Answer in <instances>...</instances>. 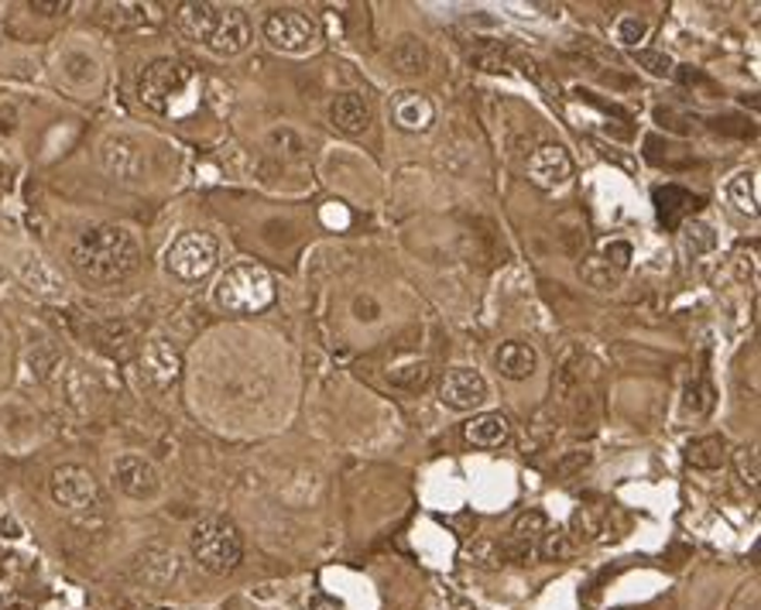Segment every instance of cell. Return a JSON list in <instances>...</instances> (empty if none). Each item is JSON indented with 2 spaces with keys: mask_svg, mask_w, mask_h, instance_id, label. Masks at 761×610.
Instances as JSON below:
<instances>
[{
  "mask_svg": "<svg viewBox=\"0 0 761 610\" xmlns=\"http://www.w3.org/2000/svg\"><path fill=\"white\" fill-rule=\"evenodd\" d=\"M467 443L477 449H502L511 440V422L502 416V411H481L464 425Z\"/></svg>",
  "mask_w": 761,
  "mask_h": 610,
  "instance_id": "cell-17",
  "label": "cell"
},
{
  "mask_svg": "<svg viewBox=\"0 0 761 610\" xmlns=\"http://www.w3.org/2000/svg\"><path fill=\"white\" fill-rule=\"evenodd\" d=\"M651 200H656V213H659V224L665 230H680L683 220L700 206V195H693L689 189L683 186H659L656 192H651Z\"/></svg>",
  "mask_w": 761,
  "mask_h": 610,
  "instance_id": "cell-15",
  "label": "cell"
},
{
  "mask_svg": "<svg viewBox=\"0 0 761 610\" xmlns=\"http://www.w3.org/2000/svg\"><path fill=\"white\" fill-rule=\"evenodd\" d=\"M251 46V21L241 8H224L216 17V28L206 41V49L216 55H241Z\"/></svg>",
  "mask_w": 761,
  "mask_h": 610,
  "instance_id": "cell-12",
  "label": "cell"
},
{
  "mask_svg": "<svg viewBox=\"0 0 761 610\" xmlns=\"http://www.w3.org/2000/svg\"><path fill=\"white\" fill-rule=\"evenodd\" d=\"M426 381H429V367L426 364H408V367H398L395 374H391V384L408 387V391H419Z\"/></svg>",
  "mask_w": 761,
  "mask_h": 610,
  "instance_id": "cell-29",
  "label": "cell"
},
{
  "mask_svg": "<svg viewBox=\"0 0 761 610\" xmlns=\"http://www.w3.org/2000/svg\"><path fill=\"white\" fill-rule=\"evenodd\" d=\"M49 491H52L55 505L65 511H97L100 508V484L86 467H76V463L55 467Z\"/></svg>",
  "mask_w": 761,
  "mask_h": 610,
  "instance_id": "cell-7",
  "label": "cell"
},
{
  "mask_svg": "<svg viewBox=\"0 0 761 610\" xmlns=\"http://www.w3.org/2000/svg\"><path fill=\"white\" fill-rule=\"evenodd\" d=\"M192 76H195L192 65L182 62V59H155L138 79V100L148 106V111L168 114L172 103L186 93V86L192 82Z\"/></svg>",
  "mask_w": 761,
  "mask_h": 610,
  "instance_id": "cell-5",
  "label": "cell"
},
{
  "mask_svg": "<svg viewBox=\"0 0 761 610\" xmlns=\"http://www.w3.org/2000/svg\"><path fill=\"white\" fill-rule=\"evenodd\" d=\"M114 484L121 494L135 497V500H151L162 494V473L158 467L144 460V456L124 453L114 460Z\"/></svg>",
  "mask_w": 761,
  "mask_h": 610,
  "instance_id": "cell-9",
  "label": "cell"
},
{
  "mask_svg": "<svg viewBox=\"0 0 761 610\" xmlns=\"http://www.w3.org/2000/svg\"><path fill=\"white\" fill-rule=\"evenodd\" d=\"M734 463H737V473H741V481L758 487V449L754 446H741L734 453Z\"/></svg>",
  "mask_w": 761,
  "mask_h": 610,
  "instance_id": "cell-30",
  "label": "cell"
},
{
  "mask_svg": "<svg viewBox=\"0 0 761 610\" xmlns=\"http://www.w3.org/2000/svg\"><path fill=\"white\" fill-rule=\"evenodd\" d=\"M100 162H103L106 171H111V176L127 182L141 171V148L135 141H127V138H106L100 144Z\"/></svg>",
  "mask_w": 761,
  "mask_h": 610,
  "instance_id": "cell-18",
  "label": "cell"
},
{
  "mask_svg": "<svg viewBox=\"0 0 761 610\" xmlns=\"http://www.w3.org/2000/svg\"><path fill=\"white\" fill-rule=\"evenodd\" d=\"M604 257H607V265H614V268H627V260H632V244L614 241L611 247L604 251Z\"/></svg>",
  "mask_w": 761,
  "mask_h": 610,
  "instance_id": "cell-32",
  "label": "cell"
},
{
  "mask_svg": "<svg viewBox=\"0 0 761 610\" xmlns=\"http://www.w3.org/2000/svg\"><path fill=\"white\" fill-rule=\"evenodd\" d=\"M635 62L642 65V69L648 76H656V79H665L676 73V62H672L669 52H656V49H635Z\"/></svg>",
  "mask_w": 761,
  "mask_h": 610,
  "instance_id": "cell-26",
  "label": "cell"
},
{
  "mask_svg": "<svg viewBox=\"0 0 761 610\" xmlns=\"http://www.w3.org/2000/svg\"><path fill=\"white\" fill-rule=\"evenodd\" d=\"M330 120H333V127L340 130V135L357 138V135H367V130H371L375 106H371V100L360 97V93H340L330 103Z\"/></svg>",
  "mask_w": 761,
  "mask_h": 610,
  "instance_id": "cell-13",
  "label": "cell"
},
{
  "mask_svg": "<svg viewBox=\"0 0 761 610\" xmlns=\"http://www.w3.org/2000/svg\"><path fill=\"white\" fill-rule=\"evenodd\" d=\"M727 460V446L721 435H700V440L686 443V463L697 470H716Z\"/></svg>",
  "mask_w": 761,
  "mask_h": 610,
  "instance_id": "cell-21",
  "label": "cell"
},
{
  "mask_svg": "<svg viewBox=\"0 0 761 610\" xmlns=\"http://www.w3.org/2000/svg\"><path fill=\"white\" fill-rule=\"evenodd\" d=\"M614 38L621 41L624 49H638V41H645V38H648V21H645V17H638V14H624V17H618Z\"/></svg>",
  "mask_w": 761,
  "mask_h": 610,
  "instance_id": "cell-25",
  "label": "cell"
},
{
  "mask_svg": "<svg viewBox=\"0 0 761 610\" xmlns=\"http://www.w3.org/2000/svg\"><path fill=\"white\" fill-rule=\"evenodd\" d=\"M391 120H395L402 130H408V135H426L432 120H436V106H432V100L426 93L405 90L395 97V103H391Z\"/></svg>",
  "mask_w": 761,
  "mask_h": 610,
  "instance_id": "cell-14",
  "label": "cell"
},
{
  "mask_svg": "<svg viewBox=\"0 0 761 610\" xmlns=\"http://www.w3.org/2000/svg\"><path fill=\"white\" fill-rule=\"evenodd\" d=\"M31 11H41V14H62V11H69V4H65V0H59V4H46V0H31Z\"/></svg>",
  "mask_w": 761,
  "mask_h": 610,
  "instance_id": "cell-36",
  "label": "cell"
},
{
  "mask_svg": "<svg viewBox=\"0 0 761 610\" xmlns=\"http://www.w3.org/2000/svg\"><path fill=\"white\" fill-rule=\"evenodd\" d=\"M216 265H220V241L206 230H186L165 251V268L179 281H203Z\"/></svg>",
  "mask_w": 761,
  "mask_h": 610,
  "instance_id": "cell-4",
  "label": "cell"
},
{
  "mask_svg": "<svg viewBox=\"0 0 761 610\" xmlns=\"http://www.w3.org/2000/svg\"><path fill=\"white\" fill-rule=\"evenodd\" d=\"M529 179L538 186V189H562L570 179H573V158H570V151L562 148V144H538L532 151V158H529Z\"/></svg>",
  "mask_w": 761,
  "mask_h": 610,
  "instance_id": "cell-11",
  "label": "cell"
},
{
  "mask_svg": "<svg viewBox=\"0 0 761 610\" xmlns=\"http://www.w3.org/2000/svg\"><path fill=\"white\" fill-rule=\"evenodd\" d=\"M491 395V387L484 381L481 370L473 367H453L440 381V402L453 411H473L481 408Z\"/></svg>",
  "mask_w": 761,
  "mask_h": 610,
  "instance_id": "cell-8",
  "label": "cell"
},
{
  "mask_svg": "<svg viewBox=\"0 0 761 610\" xmlns=\"http://www.w3.org/2000/svg\"><path fill=\"white\" fill-rule=\"evenodd\" d=\"M388 62H391V69L402 73V76H426L429 73V49H426L422 38L405 35V38L395 41V49H391Z\"/></svg>",
  "mask_w": 761,
  "mask_h": 610,
  "instance_id": "cell-19",
  "label": "cell"
},
{
  "mask_svg": "<svg viewBox=\"0 0 761 610\" xmlns=\"http://www.w3.org/2000/svg\"><path fill=\"white\" fill-rule=\"evenodd\" d=\"M494 364H497V370H502V378L529 381L535 374V367H538V354H535V346L525 343V340H508V343L497 346Z\"/></svg>",
  "mask_w": 761,
  "mask_h": 610,
  "instance_id": "cell-16",
  "label": "cell"
},
{
  "mask_svg": "<svg viewBox=\"0 0 761 610\" xmlns=\"http://www.w3.org/2000/svg\"><path fill=\"white\" fill-rule=\"evenodd\" d=\"M710 408H713V387L707 381H693L683 391V411L693 419H700V416H707Z\"/></svg>",
  "mask_w": 761,
  "mask_h": 610,
  "instance_id": "cell-24",
  "label": "cell"
},
{
  "mask_svg": "<svg viewBox=\"0 0 761 610\" xmlns=\"http://www.w3.org/2000/svg\"><path fill=\"white\" fill-rule=\"evenodd\" d=\"M586 463H591V456H586V453H573L570 460H562V463L556 467V473H559V476H567V473H573V470H583Z\"/></svg>",
  "mask_w": 761,
  "mask_h": 610,
  "instance_id": "cell-34",
  "label": "cell"
},
{
  "mask_svg": "<svg viewBox=\"0 0 761 610\" xmlns=\"http://www.w3.org/2000/svg\"><path fill=\"white\" fill-rule=\"evenodd\" d=\"M0 610H8V600H4V594H0Z\"/></svg>",
  "mask_w": 761,
  "mask_h": 610,
  "instance_id": "cell-37",
  "label": "cell"
},
{
  "mask_svg": "<svg viewBox=\"0 0 761 610\" xmlns=\"http://www.w3.org/2000/svg\"><path fill=\"white\" fill-rule=\"evenodd\" d=\"M265 38L278 52L289 55H306L319 46V25L302 11L278 8L265 17Z\"/></svg>",
  "mask_w": 761,
  "mask_h": 610,
  "instance_id": "cell-6",
  "label": "cell"
},
{
  "mask_svg": "<svg viewBox=\"0 0 761 610\" xmlns=\"http://www.w3.org/2000/svg\"><path fill=\"white\" fill-rule=\"evenodd\" d=\"M309 610H343V603L337 597H326V594H316L309 600Z\"/></svg>",
  "mask_w": 761,
  "mask_h": 610,
  "instance_id": "cell-35",
  "label": "cell"
},
{
  "mask_svg": "<svg viewBox=\"0 0 761 610\" xmlns=\"http://www.w3.org/2000/svg\"><path fill=\"white\" fill-rule=\"evenodd\" d=\"M189 552L213 576L233 573L244 559V538L230 518H203L189 535Z\"/></svg>",
  "mask_w": 761,
  "mask_h": 610,
  "instance_id": "cell-2",
  "label": "cell"
},
{
  "mask_svg": "<svg viewBox=\"0 0 761 610\" xmlns=\"http://www.w3.org/2000/svg\"><path fill=\"white\" fill-rule=\"evenodd\" d=\"M716 247V237H713V230L707 227V224H686V251L693 254V257H700V254H707V251H713Z\"/></svg>",
  "mask_w": 761,
  "mask_h": 610,
  "instance_id": "cell-28",
  "label": "cell"
},
{
  "mask_svg": "<svg viewBox=\"0 0 761 610\" xmlns=\"http://www.w3.org/2000/svg\"><path fill=\"white\" fill-rule=\"evenodd\" d=\"M130 346H135V333L127 330V326H117V322H106L100 330V351L114 354V357H127Z\"/></svg>",
  "mask_w": 761,
  "mask_h": 610,
  "instance_id": "cell-23",
  "label": "cell"
},
{
  "mask_svg": "<svg viewBox=\"0 0 761 610\" xmlns=\"http://www.w3.org/2000/svg\"><path fill=\"white\" fill-rule=\"evenodd\" d=\"M562 556H570L567 532H549L546 538H542V559H562Z\"/></svg>",
  "mask_w": 761,
  "mask_h": 610,
  "instance_id": "cell-31",
  "label": "cell"
},
{
  "mask_svg": "<svg viewBox=\"0 0 761 610\" xmlns=\"http://www.w3.org/2000/svg\"><path fill=\"white\" fill-rule=\"evenodd\" d=\"M275 302V278L254 265V260H241L230 265L224 278L216 281V305L227 313H261Z\"/></svg>",
  "mask_w": 761,
  "mask_h": 610,
  "instance_id": "cell-3",
  "label": "cell"
},
{
  "mask_svg": "<svg viewBox=\"0 0 761 610\" xmlns=\"http://www.w3.org/2000/svg\"><path fill=\"white\" fill-rule=\"evenodd\" d=\"M354 313H357V319H364V322H375V319L381 316V309H378L375 298H354Z\"/></svg>",
  "mask_w": 761,
  "mask_h": 610,
  "instance_id": "cell-33",
  "label": "cell"
},
{
  "mask_svg": "<svg viewBox=\"0 0 761 610\" xmlns=\"http://www.w3.org/2000/svg\"><path fill=\"white\" fill-rule=\"evenodd\" d=\"M73 265L83 278L97 285H114L127 275H135L141 265V244L138 237L121 224H100L79 233L73 244Z\"/></svg>",
  "mask_w": 761,
  "mask_h": 610,
  "instance_id": "cell-1",
  "label": "cell"
},
{
  "mask_svg": "<svg viewBox=\"0 0 761 610\" xmlns=\"http://www.w3.org/2000/svg\"><path fill=\"white\" fill-rule=\"evenodd\" d=\"M727 200L737 213L758 216V171H737L727 186Z\"/></svg>",
  "mask_w": 761,
  "mask_h": 610,
  "instance_id": "cell-22",
  "label": "cell"
},
{
  "mask_svg": "<svg viewBox=\"0 0 761 610\" xmlns=\"http://www.w3.org/2000/svg\"><path fill=\"white\" fill-rule=\"evenodd\" d=\"M144 367H148V374L155 378L158 384H172L179 378V357L176 351H172L168 343L155 340V343H148L144 346Z\"/></svg>",
  "mask_w": 761,
  "mask_h": 610,
  "instance_id": "cell-20",
  "label": "cell"
},
{
  "mask_svg": "<svg viewBox=\"0 0 761 610\" xmlns=\"http://www.w3.org/2000/svg\"><path fill=\"white\" fill-rule=\"evenodd\" d=\"M546 535V514L542 511H525V514H518L515 521V529H511V538L521 542V546H529V542L542 538Z\"/></svg>",
  "mask_w": 761,
  "mask_h": 610,
  "instance_id": "cell-27",
  "label": "cell"
},
{
  "mask_svg": "<svg viewBox=\"0 0 761 610\" xmlns=\"http://www.w3.org/2000/svg\"><path fill=\"white\" fill-rule=\"evenodd\" d=\"M130 573H135V580L144 586V590L165 594V590H172V583L179 580L182 562H179L176 552L165 549V546H148L144 552L135 556V565H130Z\"/></svg>",
  "mask_w": 761,
  "mask_h": 610,
  "instance_id": "cell-10",
  "label": "cell"
}]
</instances>
